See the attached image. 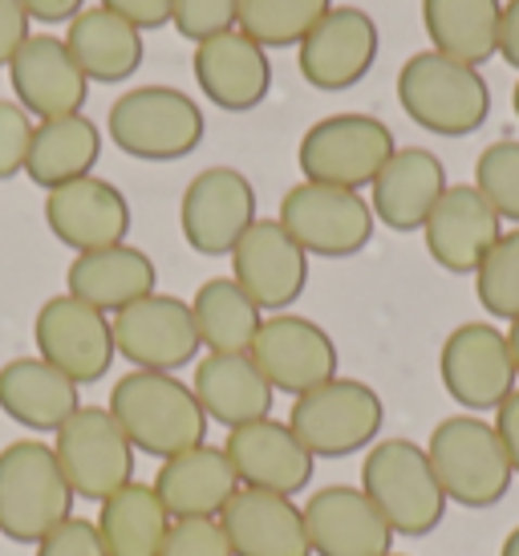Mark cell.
Returning <instances> with one entry per match:
<instances>
[{
  "label": "cell",
  "mask_w": 519,
  "mask_h": 556,
  "mask_svg": "<svg viewBox=\"0 0 519 556\" xmlns=\"http://www.w3.org/2000/svg\"><path fill=\"white\" fill-rule=\"evenodd\" d=\"M191 317L207 354H248L264 321L260 305L231 277L203 280L191 301Z\"/></svg>",
  "instance_id": "cell-34"
},
{
  "label": "cell",
  "mask_w": 519,
  "mask_h": 556,
  "mask_svg": "<svg viewBox=\"0 0 519 556\" xmlns=\"http://www.w3.org/2000/svg\"><path fill=\"white\" fill-rule=\"evenodd\" d=\"M397 102L406 118L439 139H467L491 114L488 78L446 53L422 49L397 70Z\"/></svg>",
  "instance_id": "cell-2"
},
{
  "label": "cell",
  "mask_w": 519,
  "mask_h": 556,
  "mask_svg": "<svg viewBox=\"0 0 519 556\" xmlns=\"http://www.w3.org/2000/svg\"><path fill=\"white\" fill-rule=\"evenodd\" d=\"M256 219V187L236 167L199 170L179 200V228L199 256H231Z\"/></svg>",
  "instance_id": "cell-15"
},
{
  "label": "cell",
  "mask_w": 519,
  "mask_h": 556,
  "mask_svg": "<svg viewBox=\"0 0 519 556\" xmlns=\"http://www.w3.org/2000/svg\"><path fill=\"white\" fill-rule=\"evenodd\" d=\"M114 325V350L135 366V370L175 374L199 362V329L191 317V301L170 293H151L126 305L110 317Z\"/></svg>",
  "instance_id": "cell-12"
},
{
  "label": "cell",
  "mask_w": 519,
  "mask_h": 556,
  "mask_svg": "<svg viewBox=\"0 0 519 556\" xmlns=\"http://www.w3.org/2000/svg\"><path fill=\"white\" fill-rule=\"evenodd\" d=\"M507 345H511V362H516V378H519V317L507 321Z\"/></svg>",
  "instance_id": "cell-47"
},
{
  "label": "cell",
  "mask_w": 519,
  "mask_h": 556,
  "mask_svg": "<svg viewBox=\"0 0 519 556\" xmlns=\"http://www.w3.org/2000/svg\"><path fill=\"white\" fill-rule=\"evenodd\" d=\"M130 200L102 175H86L65 187L46 191V224L53 240L65 248L98 252V248L126 244L130 236Z\"/></svg>",
  "instance_id": "cell-19"
},
{
  "label": "cell",
  "mask_w": 519,
  "mask_h": 556,
  "mask_svg": "<svg viewBox=\"0 0 519 556\" xmlns=\"http://www.w3.org/2000/svg\"><path fill=\"white\" fill-rule=\"evenodd\" d=\"M74 500L53 443L16 439L0 447V536L16 544L46 541L53 528L74 516Z\"/></svg>",
  "instance_id": "cell-3"
},
{
  "label": "cell",
  "mask_w": 519,
  "mask_h": 556,
  "mask_svg": "<svg viewBox=\"0 0 519 556\" xmlns=\"http://www.w3.org/2000/svg\"><path fill=\"white\" fill-rule=\"evenodd\" d=\"M385 422L382 394L357 378H329L325 387L292 399L289 427L313 459H345L378 443Z\"/></svg>",
  "instance_id": "cell-7"
},
{
  "label": "cell",
  "mask_w": 519,
  "mask_h": 556,
  "mask_svg": "<svg viewBox=\"0 0 519 556\" xmlns=\"http://www.w3.org/2000/svg\"><path fill=\"white\" fill-rule=\"evenodd\" d=\"M329 9L333 0H240L236 29L260 49H289L301 46Z\"/></svg>",
  "instance_id": "cell-35"
},
{
  "label": "cell",
  "mask_w": 519,
  "mask_h": 556,
  "mask_svg": "<svg viewBox=\"0 0 519 556\" xmlns=\"http://www.w3.org/2000/svg\"><path fill=\"white\" fill-rule=\"evenodd\" d=\"M385 556H402V553H385Z\"/></svg>",
  "instance_id": "cell-50"
},
{
  "label": "cell",
  "mask_w": 519,
  "mask_h": 556,
  "mask_svg": "<svg viewBox=\"0 0 519 556\" xmlns=\"http://www.w3.org/2000/svg\"><path fill=\"white\" fill-rule=\"evenodd\" d=\"M378 46H382V33H378V21L366 9H357V4H333L313 25V33H308L305 41L296 46L301 49L296 65H301V78L313 90L341 93L350 90V86H357L374 70Z\"/></svg>",
  "instance_id": "cell-16"
},
{
  "label": "cell",
  "mask_w": 519,
  "mask_h": 556,
  "mask_svg": "<svg viewBox=\"0 0 519 556\" xmlns=\"http://www.w3.org/2000/svg\"><path fill=\"white\" fill-rule=\"evenodd\" d=\"M236 16H240V0H175L170 25L199 46L207 37L236 29Z\"/></svg>",
  "instance_id": "cell-38"
},
{
  "label": "cell",
  "mask_w": 519,
  "mask_h": 556,
  "mask_svg": "<svg viewBox=\"0 0 519 556\" xmlns=\"http://www.w3.org/2000/svg\"><path fill=\"white\" fill-rule=\"evenodd\" d=\"M439 378L467 415L495 410L519 382L507 333L491 321L455 325L439 350Z\"/></svg>",
  "instance_id": "cell-11"
},
{
  "label": "cell",
  "mask_w": 519,
  "mask_h": 556,
  "mask_svg": "<svg viewBox=\"0 0 519 556\" xmlns=\"http://www.w3.org/2000/svg\"><path fill=\"white\" fill-rule=\"evenodd\" d=\"M106 410L123 427L130 447L151 459H170L207 443V415L195 390L175 374L130 370L114 382Z\"/></svg>",
  "instance_id": "cell-1"
},
{
  "label": "cell",
  "mask_w": 519,
  "mask_h": 556,
  "mask_svg": "<svg viewBox=\"0 0 519 556\" xmlns=\"http://www.w3.org/2000/svg\"><path fill=\"white\" fill-rule=\"evenodd\" d=\"M474 296L499 321L519 317V228L499 236L483 264L474 268Z\"/></svg>",
  "instance_id": "cell-36"
},
{
  "label": "cell",
  "mask_w": 519,
  "mask_h": 556,
  "mask_svg": "<svg viewBox=\"0 0 519 556\" xmlns=\"http://www.w3.org/2000/svg\"><path fill=\"white\" fill-rule=\"evenodd\" d=\"M191 390L207 422H219L228 431L273 418L276 390L268 387V378L256 370V362L248 354H203L195 362Z\"/></svg>",
  "instance_id": "cell-28"
},
{
  "label": "cell",
  "mask_w": 519,
  "mask_h": 556,
  "mask_svg": "<svg viewBox=\"0 0 519 556\" xmlns=\"http://www.w3.org/2000/svg\"><path fill=\"white\" fill-rule=\"evenodd\" d=\"M77 382H69L46 357H13L0 366V410L25 431H58L74 415Z\"/></svg>",
  "instance_id": "cell-29"
},
{
  "label": "cell",
  "mask_w": 519,
  "mask_h": 556,
  "mask_svg": "<svg viewBox=\"0 0 519 556\" xmlns=\"http://www.w3.org/2000/svg\"><path fill=\"white\" fill-rule=\"evenodd\" d=\"M495 434H499V443H504L507 459H511V471L519 476V390H511L499 406H495Z\"/></svg>",
  "instance_id": "cell-44"
},
{
  "label": "cell",
  "mask_w": 519,
  "mask_h": 556,
  "mask_svg": "<svg viewBox=\"0 0 519 556\" xmlns=\"http://www.w3.org/2000/svg\"><path fill=\"white\" fill-rule=\"evenodd\" d=\"M397 151L394 130L374 114H329L305 130L296 147V167L305 184H329L362 191Z\"/></svg>",
  "instance_id": "cell-8"
},
{
  "label": "cell",
  "mask_w": 519,
  "mask_h": 556,
  "mask_svg": "<svg viewBox=\"0 0 519 556\" xmlns=\"http://www.w3.org/2000/svg\"><path fill=\"white\" fill-rule=\"evenodd\" d=\"M248 357L256 362V370L268 378L276 394H292V399L325 387L329 378H337V366H341L329 329L301 313L264 317Z\"/></svg>",
  "instance_id": "cell-13"
},
{
  "label": "cell",
  "mask_w": 519,
  "mask_h": 556,
  "mask_svg": "<svg viewBox=\"0 0 519 556\" xmlns=\"http://www.w3.org/2000/svg\"><path fill=\"white\" fill-rule=\"evenodd\" d=\"M219 525L236 556H313L305 511L292 504V495L240 488L219 511Z\"/></svg>",
  "instance_id": "cell-25"
},
{
  "label": "cell",
  "mask_w": 519,
  "mask_h": 556,
  "mask_svg": "<svg viewBox=\"0 0 519 556\" xmlns=\"http://www.w3.org/2000/svg\"><path fill=\"white\" fill-rule=\"evenodd\" d=\"M53 455L77 500L102 504L106 495L135 479L138 451L130 447V439L106 406H77L53 431Z\"/></svg>",
  "instance_id": "cell-9"
},
{
  "label": "cell",
  "mask_w": 519,
  "mask_h": 556,
  "mask_svg": "<svg viewBox=\"0 0 519 556\" xmlns=\"http://www.w3.org/2000/svg\"><path fill=\"white\" fill-rule=\"evenodd\" d=\"M98 4H102L106 13L123 16L126 25H135L138 33L167 25L170 9H175V0H98Z\"/></svg>",
  "instance_id": "cell-42"
},
{
  "label": "cell",
  "mask_w": 519,
  "mask_h": 556,
  "mask_svg": "<svg viewBox=\"0 0 519 556\" xmlns=\"http://www.w3.org/2000/svg\"><path fill=\"white\" fill-rule=\"evenodd\" d=\"M33 341H37V357L58 366L77 387H90L98 378H106L110 366H114V354H118L114 350V325H110L106 313H98L93 305L69 293L49 296L37 309Z\"/></svg>",
  "instance_id": "cell-14"
},
{
  "label": "cell",
  "mask_w": 519,
  "mask_h": 556,
  "mask_svg": "<svg viewBox=\"0 0 519 556\" xmlns=\"http://www.w3.org/2000/svg\"><path fill=\"white\" fill-rule=\"evenodd\" d=\"M151 488L170 511V520H219V511L240 492V479L231 471L224 447L199 443L163 459Z\"/></svg>",
  "instance_id": "cell-26"
},
{
  "label": "cell",
  "mask_w": 519,
  "mask_h": 556,
  "mask_svg": "<svg viewBox=\"0 0 519 556\" xmlns=\"http://www.w3.org/2000/svg\"><path fill=\"white\" fill-rule=\"evenodd\" d=\"M499 556H519V525L504 536V548H499Z\"/></svg>",
  "instance_id": "cell-48"
},
{
  "label": "cell",
  "mask_w": 519,
  "mask_h": 556,
  "mask_svg": "<svg viewBox=\"0 0 519 556\" xmlns=\"http://www.w3.org/2000/svg\"><path fill=\"white\" fill-rule=\"evenodd\" d=\"M9 81H13L16 102L37 123L81 114L90 98V81L77 70L74 53L65 49V37H53V33H33L16 49V58L9 62Z\"/></svg>",
  "instance_id": "cell-22"
},
{
  "label": "cell",
  "mask_w": 519,
  "mask_h": 556,
  "mask_svg": "<svg viewBox=\"0 0 519 556\" xmlns=\"http://www.w3.org/2000/svg\"><path fill=\"white\" fill-rule=\"evenodd\" d=\"M231 280L260 305V313H284L308 285V252L292 240L280 219H256L231 248Z\"/></svg>",
  "instance_id": "cell-17"
},
{
  "label": "cell",
  "mask_w": 519,
  "mask_h": 556,
  "mask_svg": "<svg viewBox=\"0 0 519 556\" xmlns=\"http://www.w3.org/2000/svg\"><path fill=\"white\" fill-rule=\"evenodd\" d=\"M499 236H504V219L474 191V184L446 187L443 200L434 203V212L422 224L430 261L455 277H474V268L483 264Z\"/></svg>",
  "instance_id": "cell-20"
},
{
  "label": "cell",
  "mask_w": 519,
  "mask_h": 556,
  "mask_svg": "<svg viewBox=\"0 0 519 556\" xmlns=\"http://www.w3.org/2000/svg\"><path fill=\"white\" fill-rule=\"evenodd\" d=\"M159 556H236L219 520H175Z\"/></svg>",
  "instance_id": "cell-39"
},
{
  "label": "cell",
  "mask_w": 519,
  "mask_h": 556,
  "mask_svg": "<svg viewBox=\"0 0 519 556\" xmlns=\"http://www.w3.org/2000/svg\"><path fill=\"white\" fill-rule=\"evenodd\" d=\"M191 70H195V86L203 90V98L212 106L228 110V114L256 110L273 90L268 49H260L240 29L199 41L195 53H191Z\"/></svg>",
  "instance_id": "cell-23"
},
{
  "label": "cell",
  "mask_w": 519,
  "mask_h": 556,
  "mask_svg": "<svg viewBox=\"0 0 519 556\" xmlns=\"http://www.w3.org/2000/svg\"><path fill=\"white\" fill-rule=\"evenodd\" d=\"M427 455L451 504L495 508L511 488V459L488 418L451 415L427 439Z\"/></svg>",
  "instance_id": "cell-6"
},
{
  "label": "cell",
  "mask_w": 519,
  "mask_h": 556,
  "mask_svg": "<svg viewBox=\"0 0 519 556\" xmlns=\"http://www.w3.org/2000/svg\"><path fill=\"white\" fill-rule=\"evenodd\" d=\"M106 135L130 159L175 163L203 142L207 118L195 98L175 86H135L110 106Z\"/></svg>",
  "instance_id": "cell-5"
},
{
  "label": "cell",
  "mask_w": 519,
  "mask_h": 556,
  "mask_svg": "<svg viewBox=\"0 0 519 556\" xmlns=\"http://www.w3.org/2000/svg\"><path fill=\"white\" fill-rule=\"evenodd\" d=\"M280 228L305 248L308 256L345 261L374 240V207L362 191L329 184H296L280 200Z\"/></svg>",
  "instance_id": "cell-10"
},
{
  "label": "cell",
  "mask_w": 519,
  "mask_h": 556,
  "mask_svg": "<svg viewBox=\"0 0 519 556\" xmlns=\"http://www.w3.org/2000/svg\"><path fill=\"white\" fill-rule=\"evenodd\" d=\"M305 532L313 556H385L394 553V528L362 488L329 483L305 500Z\"/></svg>",
  "instance_id": "cell-18"
},
{
  "label": "cell",
  "mask_w": 519,
  "mask_h": 556,
  "mask_svg": "<svg viewBox=\"0 0 519 556\" xmlns=\"http://www.w3.org/2000/svg\"><path fill=\"white\" fill-rule=\"evenodd\" d=\"M33 556H110V553L93 520L69 516L65 525H58L49 532L46 541H37V553Z\"/></svg>",
  "instance_id": "cell-41"
},
{
  "label": "cell",
  "mask_w": 519,
  "mask_h": 556,
  "mask_svg": "<svg viewBox=\"0 0 519 556\" xmlns=\"http://www.w3.org/2000/svg\"><path fill=\"white\" fill-rule=\"evenodd\" d=\"M362 492L385 516L394 536H427L443 525L446 492L430 455L414 439H378L362 464Z\"/></svg>",
  "instance_id": "cell-4"
},
{
  "label": "cell",
  "mask_w": 519,
  "mask_h": 556,
  "mask_svg": "<svg viewBox=\"0 0 519 556\" xmlns=\"http://www.w3.org/2000/svg\"><path fill=\"white\" fill-rule=\"evenodd\" d=\"M33 142V118L21 102L0 98V179H13L25 170Z\"/></svg>",
  "instance_id": "cell-40"
},
{
  "label": "cell",
  "mask_w": 519,
  "mask_h": 556,
  "mask_svg": "<svg viewBox=\"0 0 519 556\" xmlns=\"http://www.w3.org/2000/svg\"><path fill=\"white\" fill-rule=\"evenodd\" d=\"M102 159V130L86 114H65V118H46L33 126L29 159H25V175L37 187H65L74 179L93 175Z\"/></svg>",
  "instance_id": "cell-31"
},
{
  "label": "cell",
  "mask_w": 519,
  "mask_h": 556,
  "mask_svg": "<svg viewBox=\"0 0 519 556\" xmlns=\"http://www.w3.org/2000/svg\"><path fill=\"white\" fill-rule=\"evenodd\" d=\"M499 13L504 0H422V29L434 53L479 70L499 53Z\"/></svg>",
  "instance_id": "cell-32"
},
{
  "label": "cell",
  "mask_w": 519,
  "mask_h": 556,
  "mask_svg": "<svg viewBox=\"0 0 519 556\" xmlns=\"http://www.w3.org/2000/svg\"><path fill=\"white\" fill-rule=\"evenodd\" d=\"M374 219H382L390 232H422L434 203L443 200L446 167L427 147H397L390 163L374 179Z\"/></svg>",
  "instance_id": "cell-24"
},
{
  "label": "cell",
  "mask_w": 519,
  "mask_h": 556,
  "mask_svg": "<svg viewBox=\"0 0 519 556\" xmlns=\"http://www.w3.org/2000/svg\"><path fill=\"white\" fill-rule=\"evenodd\" d=\"M154 285H159V268L130 240L114 248H98V252H81L65 273V293L93 305L106 317L123 313L126 305H135L142 296L159 293Z\"/></svg>",
  "instance_id": "cell-27"
},
{
  "label": "cell",
  "mask_w": 519,
  "mask_h": 556,
  "mask_svg": "<svg viewBox=\"0 0 519 556\" xmlns=\"http://www.w3.org/2000/svg\"><path fill=\"white\" fill-rule=\"evenodd\" d=\"M511 106H516V118H519V81H516V90H511Z\"/></svg>",
  "instance_id": "cell-49"
},
{
  "label": "cell",
  "mask_w": 519,
  "mask_h": 556,
  "mask_svg": "<svg viewBox=\"0 0 519 556\" xmlns=\"http://www.w3.org/2000/svg\"><path fill=\"white\" fill-rule=\"evenodd\" d=\"M65 49L74 53L86 81H98V86L130 81L138 74V65H142V53H147L142 33L135 25H126L123 16L106 13L102 4L81 9L65 25Z\"/></svg>",
  "instance_id": "cell-30"
},
{
  "label": "cell",
  "mask_w": 519,
  "mask_h": 556,
  "mask_svg": "<svg viewBox=\"0 0 519 556\" xmlns=\"http://www.w3.org/2000/svg\"><path fill=\"white\" fill-rule=\"evenodd\" d=\"M21 4L29 21H41V25H69L86 9V0H21Z\"/></svg>",
  "instance_id": "cell-45"
},
{
  "label": "cell",
  "mask_w": 519,
  "mask_h": 556,
  "mask_svg": "<svg viewBox=\"0 0 519 556\" xmlns=\"http://www.w3.org/2000/svg\"><path fill=\"white\" fill-rule=\"evenodd\" d=\"M29 25L33 21H29V13H25V4H21V0H0V65L13 62L16 49L33 37Z\"/></svg>",
  "instance_id": "cell-43"
},
{
  "label": "cell",
  "mask_w": 519,
  "mask_h": 556,
  "mask_svg": "<svg viewBox=\"0 0 519 556\" xmlns=\"http://www.w3.org/2000/svg\"><path fill=\"white\" fill-rule=\"evenodd\" d=\"M474 191L495 207V216L519 228V139L491 142L474 159Z\"/></svg>",
  "instance_id": "cell-37"
},
{
  "label": "cell",
  "mask_w": 519,
  "mask_h": 556,
  "mask_svg": "<svg viewBox=\"0 0 519 556\" xmlns=\"http://www.w3.org/2000/svg\"><path fill=\"white\" fill-rule=\"evenodd\" d=\"M499 58L519 70V0H507L499 13Z\"/></svg>",
  "instance_id": "cell-46"
},
{
  "label": "cell",
  "mask_w": 519,
  "mask_h": 556,
  "mask_svg": "<svg viewBox=\"0 0 519 556\" xmlns=\"http://www.w3.org/2000/svg\"><path fill=\"white\" fill-rule=\"evenodd\" d=\"M170 511L151 483L130 479L126 488L98 504V532L110 556H159L170 532Z\"/></svg>",
  "instance_id": "cell-33"
},
{
  "label": "cell",
  "mask_w": 519,
  "mask_h": 556,
  "mask_svg": "<svg viewBox=\"0 0 519 556\" xmlns=\"http://www.w3.org/2000/svg\"><path fill=\"white\" fill-rule=\"evenodd\" d=\"M224 455L240 488L276 495H301L313 483V467H317V459L301 447L289 422H276V418H260V422L228 431Z\"/></svg>",
  "instance_id": "cell-21"
}]
</instances>
